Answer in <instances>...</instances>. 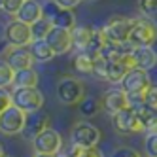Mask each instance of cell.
Segmentation results:
<instances>
[{"label":"cell","mask_w":157,"mask_h":157,"mask_svg":"<svg viewBox=\"0 0 157 157\" xmlns=\"http://www.w3.org/2000/svg\"><path fill=\"white\" fill-rule=\"evenodd\" d=\"M157 42V25L153 19L134 17L127 44L131 48H151Z\"/></svg>","instance_id":"obj_1"},{"label":"cell","mask_w":157,"mask_h":157,"mask_svg":"<svg viewBox=\"0 0 157 157\" xmlns=\"http://www.w3.org/2000/svg\"><path fill=\"white\" fill-rule=\"evenodd\" d=\"M55 93H57V98L63 104L72 106V104H80L85 98V87L82 80H78L74 76H64L57 82Z\"/></svg>","instance_id":"obj_2"},{"label":"cell","mask_w":157,"mask_h":157,"mask_svg":"<svg viewBox=\"0 0 157 157\" xmlns=\"http://www.w3.org/2000/svg\"><path fill=\"white\" fill-rule=\"evenodd\" d=\"M12 104L25 114L40 112L44 106V95L38 87H15L12 91Z\"/></svg>","instance_id":"obj_3"},{"label":"cell","mask_w":157,"mask_h":157,"mask_svg":"<svg viewBox=\"0 0 157 157\" xmlns=\"http://www.w3.org/2000/svg\"><path fill=\"white\" fill-rule=\"evenodd\" d=\"M131 27H132V19L131 17L112 15L106 23L100 27V30H102V34L106 36V40L112 42V44H127Z\"/></svg>","instance_id":"obj_4"},{"label":"cell","mask_w":157,"mask_h":157,"mask_svg":"<svg viewBox=\"0 0 157 157\" xmlns=\"http://www.w3.org/2000/svg\"><path fill=\"white\" fill-rule=\"evenodd\" d=\"M98 140H100L98 127L91 125V123H87V121H78L70 129V144L72 146L89 148V146H97Z\"/></svg>","instance_id":"obj_5"},{"label":"cell","mask_w":157,"mask_h":157,"mask_svg":"<svg viewBox=\"0 0 157 157\" xmlns=\"http://www.w3.org/2000/svg\"><path fill=\"white\" fill-rule=\"evenodd\" d=\"M32 148L34 153H46V155H57L63 148V136L53 131L51 127L46 129L44 132H40L38 136L32 140Z\"/></svg>","instance_id":"obj_6"},{"label":"cell","mask_w":157,"mask_h":157,"mask_svg":"<svg viewBox=\"0 0 157 157\" xmlns=\"http://www.w3.org/2000/svg\"><path fill=\"white\" fill-rule=\"evenodd\" d=\"M132 68H136L134 64V59H132V53L127 51L123 57H119L117 61H106V72H104V82H110V83H119L125 74Z\"/></svg>","instance_id":"obj_7"},{"label":"cell","mask_w":157,"mask_h":157,"mask_svg":"<svg viewBox=\"0 0 157 157\" xmlns=\"http://www.w3.org/2000/svg\"><path fill=\"white\" fill-rule=\"evenodd\" d=\"M4 36L10 42V46H15V48H29L34 42L32 40V32H30V25H25L17 19L6 25Z\"/></svg>","instance_id":"obj_8"},{"label":"cell","mask_w":157,"mask_h":157,"mask_svg":"<svg viewBox=\"0 0 157 157\" xmlns=\"http://www.w3.org/2000/svg\"><path fill=\"white\" fill-rule=\"evenodd\" d=\"M27 114L23 110H19L17 106H10L0 114V132L2 134H19L25 127Z\"/></svg>","instance_id":"obj_9"},{"label":"cell","mask_w":157,"mask_h":157,"mask_svg":"<svg viewBox=\"0 0 157 157\" xmlns=\"http://www.w3.org/2000/svg\"><path fill=\"white\" fill-rule=\"evenodd\" d=\"M150 85H151L150 74H148V70H142V68H132V70H129L125 74V78L119 82V87L127 95H131V93H144Z\"/></svg>","instance_id":"obj_10"},{"label":"cell","mask_w":157,"mask_h":157,"mask_svg":"<svg viewBox=\"0 0 157 157\" xmlns=\"http://www.w3.org/2000/svg\"><path fill=\"white\" fill-rule=\"evenodd\" d=\"M112 127L119 134H132V132H142V125L134 114L132 108H123L121 112L112 116Z\"/></svg>","instance_id":"obj_11"},{"label":"cell","mask_w":157,"mask_h":157,"mask_svg":"<svg viewBox=\"0 0 157 157\" xmlns=\"http://www.w3.org/2000/svg\"><path fill=\"white\" fill-rule=\"evenodd\" d=\"M4 61L12 66L15 72L21 70H29L34 66V57L29 48H15V46H10L4 51Z\"/></svg>","instance_id":"obj_12"},{"label":"cell","mask_w":157,"mask_h":157,"mask_svg":"<svg viewBox=\"0 0 157 157\" xmlns=\"http://www.w3.org/2000/svg\"><path fill=\"white\" fill-rule=\"evenodd\" d=\"M100 106H102V110L106 114L114 116L117 112H121L123 108H127V93L121 87H110L102 93Z\"/></svg>","instance_id":"obj_13"},{"label":"cell","mask_w":157,"mask_h":157,"mask_svg":"<svg viewBox=\"0 0 157 157\" xmlns=\"http://www.w3.org/2000/svg\"><path fill=\"white\" fill-rule=\"evenodd\" d=\"M46 129H49V116L44 114V112H32V114H27L25 119V127L21 131V134L27 140H34L40 132H44Z\"/></svg>","instance_id":"obj_14"},{"label":"cell","mask_w":157,"mask_h":157,"mask_svg":"<svg viewBox=\"0 0 157 157\" xmlns=\"http://www.w3.org/2000/svg\"><path fill=\"white\" fill-rule=\"evenodd\" d=\"M46 42L49 44V48L55 51V55H64V53H68L74 48L72 46L70 30H64V29H59V27H53L49 30Z\"/></svg>","instance_id":"obj_15"},{"label":"cell","mask_w":157,"mask_h":157,"mask_svg":"<svg viewBox=\"0 0 157 157\" xmlns=\"http://www.w3.org/2000/svg\"><path fill=\"white\" fill-rule=\"evenodd\" d=\"M42 17H44V6L38 0H25L21 10L15 15V19L21 21V23H25V25H34Z\"/></svg>","instance_id":"obj_16"},{"label":"cell","mask_w":157,"mask_h":157,"mask_svg":"<svg viewBox=\"0 0 157 157\" xmlns=\"http://www.w3.org/2000/svg\"><path fill=\"white\" fill-rule=\"evenodd\" d=\"M131 53H132V59H134L136 68L151 70V68L157 66V53H155L153 48H132Z\"/></svg>","instance_id":"obj_17"},{"label":"cell","mask_w":157,"mask_h":157,"mask_svg":"<svg viewBox=\"0 0 157 157\" xmlns=\"http://www.w3.org/2000/svg\"><path fill=\"white\" fill-rule=\"evenodd\" d=\"M140 125H142V131L146 132H157V110L148 106V104H142L140 108L134 110Z\"/></svg>","instance_id":"obj_18"},{"label":"cell","mask_w":157,"mask_h":157,"mask_svg":"<svg viewBox=\"0 0 157 157\" xmlns=\"http://www.w3.org/2000/svg\"><path fill=\"white\" fill-rule=\"evenodd\" d=\"M93 32H95V29L87 27V25H76V27L70 30V36H72V46H74L78 51H83V49L89 46V42H91Z\"/></svg>","instance_id":"obj_19"},{"label":"cell","mask_w":157,"mask_h":157,"mask_svg":"<svg viewBox=\"0 0 157 157\" xmlns=\"http://www.w3.org/2000/svg\"><path fill=\"white\" fill-rule=\"evenodd\" d=\"M29 49L32 53V57H34V61H38V63H48L55 57V51L49 48V44L46 40H34Z\"/></svg>","instance_id":"obj_20"},{"label":"cell","mask_w":157,"mask_h":157,"mask_svg":"<svg viewBox=\"0 0 157 157\" xmlns=\"http://www.w3.org/2000/svg\"><path fill=\"white\" fill-rule=\"evenodd\" d=\"M51 25L53 27H59V29H64V30H72L76 27V17L72 13V10L59 8L57 13L51 17Z\"/></svg>","instance_id":"obj_21"},{"label":"cell","mask_w":157,"mask_h":157,"mask_svg":"<svg viewBox=\"0 0 157 157\" xmlns=\"http://www.w3.org/2000/svg\"><path fill=\"white\" fill-rule=\"evenodd\" d=\"M93 64H95V59L91 55H87L85 51H78V55H74L72 59L74 70L80 74H93Z\"/></svg>","instance_id":"obj_22"},{"label":"cell","mask_w":157,"mask_h":157,"mask_svg":"<svg viewBox=\"0 0 157 157\" xmlns=\"http://www.w3.org/2000/svg\"><path fill=\"white\" fill-rule=\"evenodd\" d=\"M38 80L40 76L36 70H21V72H15V78H13V85L15 87H36L38 85Z\"/></svg>","instance_id":"obj_23"},{"label":"cell","mask_w":157,"mask_h":157,"mask_svg":"<svg viewBox=\"0 0 157 157\" xmlns=\"http://www.w3.org/2000/svg\"><path fill=\"white\" fill-rule=\"evenodd\" d=\"M51 29H53V25H51V21H49L48 17H42V19H38L34 25H30L32 40H46Z\"/></svg>","instance_id":"obj_24"},{"label":"cell","mask_w":157,"mask_h":157,"mask_svg":"<svg viewBox=\"0 0 157 157\" xmlns=\"http://www.w3.org/2000/svg\"><path fill=\"white\" fill-rule=\"evenodd\" d=\"M102 108L100 106V100H97L95 97H85L80 102V114L83 117H93L98 114V110Z\"/></svg>","instance_id":"obj_25"},{"label":"cell","mask_w":157,"mask_h":157,"mask_svg":"<svg viewBox=\"0 0 157 157\" xmlns=\"http://www.w3.org/2000/svg\"><path fill=\"white\" fill-rule=\"evenodd\" d=\"M13 78H15V70L6 61H0V87L6 89L8 85H13Z\"/></svg>","instance_id":"obj_26"},{"label":"cell","mask_w":157,"mask_h":157,"mask_svg":"<svg viewBox=\"0 0 157 157\" xmlns=\"http://www.w3.org/2000/svg\"><path fill=\"white\" fill-rule=\"evenodd\" d=\"M72 157H104L102 151H100L97 146H89V148H82V146H70V151Z\"/></svg>","instance_id":"obj_27"},{"label":"cell","mask_w":157,"mask_h":157,"mask_svg":"<svg viewBox=\"0 0 157 157\" xmlns=\"http://www.w3.org/2000/svg\"><path fill=\"white\" fill-rule=\"evenodd\" d=\"M138 6L148 19H157V0H138Z\"/></svg>","instance_id":"obj_28"},{"label":"cell","mask_w":157,"mask_h":157,"mask_svg":"<svg viewBox=\"0 0 157 157\" xmlns=\"http://www.w3.org/2000/svg\"><path fill=\"white\" fill-rule=\"evenodd\" d=\"M144 150L148 157H157V132H148L144 140Z\"/></svg>","instance_id":"obj_29"},{"label":"cell","mask_w":157,"mask_h":157,"mask_svg":"<svg viewBox=\"0 0 157 157\" xmlns=\"http://www.w3.org/2000/svg\"><path fill=\"white\" fill-rule=\"evenodd\" d=\"M144 104H148L157 110V83H151L144 91Z\"/></svg>","instance_id":"obj_30"},{"label":"cell","mask_w":157,"mask_h":157,"mask_svg":"<svg viewBox=\"0 0 157 157\" xmlns=\"http://www.w3.org/2000/svg\"><path fill=\"white\" fill-rule=\"evenodd\" d=\"M25 0H4V12L10 13V15H17V12L21 10V6H23Z\"/></svg>","instance_id":"obj_31"},{"label":"cell","mask_w":157,"mask_h":157,"mask_svg":"<svg viewBox=\"0 0 157 157\" xmlns=\"http://www.w3.org/2000/svg\"><path fill=\"white\" fill-rule=\"evenodd\" d=\"M10 106H12V93H10L8 89L0 87V114H2L4 110H8Z\"/></svg>","instance_id":"obj_32"},{"label":"cell","mask_w":157,"mask_h":157,"mask_svg":"<svg viewBox=\"0 0 157 157\" xmlns=\"http://www.w3.org/2000/svg\"><path fill=\"white\" fill-rule=\"evenodd\" d=\"M112 157H142L136 150H132V148H117V150H114V153H112Z\"/></svg>","instance_id":"obj_33"},{"label":"cell","mask_w":157,"mask_h":157,"mask_svg":"<svg viewBox=\"0 0 157 157\" xmlns=\"http://www.w3.org/2000/svg\"><path fill=\"white\" fill-rule=\"evenodd\" d=\"M53 2L59 8H63V10H72V8H76L78 4H80L82 0H53Z\"/></svg>","instance_id":"obj_34"},{"label":"cell","mask_w":157,"mask_h":157,"mask_svg":"<svg viewBox=\"0 0 157 157\" xmlns=\"http://www.w3.org/2000/svg\"><path fill=\"white\" fill-rule=\"evenodd\" d=\"M55 157H72V155H70L68 151H59V153L55 155Z\"/></svg>","instance_id":"obj_35"},{"label":"cell","mask_w":157,"mask_h":157,"mask_svg":"<svg viewBox=\"0 0 157 157\" xmlns=\"http://www.w3.org/2000/svg\"><path fill=\"white\" fill-rule=\"evenodd\" d=\"M32 157H55V155H46V153H34Z\"/></svg>","instance_id":"obj_36"},{"label":"cell","mask_w":157,"mask_h":157,"mask_svg":"<svg viewBox=\"0 0 157 157\" xmlns=\"http://www.w3.org/2000/svg\"><path fill=\"white\" fill-rule=\"evenodd\" d=\"M4 155H6V153H4V146L0 144V157H4Z\"/></svg>","instance_id":"obj_37"},{"label":"cell","mask_w":157,"mask_h":157,"mask_svg":"<svg viewBox=\"0 0 157 157\" xmlns=\"http://www.w3.org/2000/svg\"><path fill=\"white\" fill-rule=\"evenodd\" d=\"M4 8V0H0V10H2Z\"/></svg>","instance_id":"obj_38"},{"label":"cell","mask_w":157,"mask_h":157,"mask_svg":"<svg viewBox=\"0 0 157 157\" xmlns=\"http://www.w3.org/2000/svg\"><path fill=\"white\" fill-rule=\"evenodd\" d=\"M4 157H13V155H4Z\"/></svg>","instance_id":"obj_39"},{"label":"cell","mask_w":157,"mask_h":157,"mask_svg":"<svg viewBox=\"0 0 157 157\" xmlns=\"http://www.w3.org/2000/svg\"><path fill=\"white\" fill-rule=\"evenodd\" d=\"M93 2H95V0H93Z\"/></svg>","instance_id":"obj_40"}]
</instances>
